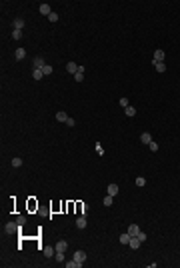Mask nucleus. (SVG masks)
Returning <instances> with one entry per match:
<instances>
[{"label": "nucleus", "instance_id": "nucleus-1", "mask_svg": "<svg viewBox=\"0 0 180 268\" xmlns=\"http://www.w3.org/2000/svg\"><path fill=\"white\" fill-rule=\"evenodd\" d=\"M20 228H22V226H20V224H18V222H8V224H6V226H4V230H6V234H14V232H18Z\"/></svg>", "mask_w": 180, "mask_h": 268}, {"label": "nucleus", "instance_id": "nucleus-2", "mask_svg": "<svg viewBox=\"0 0 180 268\" xmlns=\"http://www.w3.org/2000/svg\"><path fill=\"white\" fill-rule=\"evenodd\" d=\"M74 260L80 262V264H84V262H86V252H84V250H76V252H74Z\"/></svg>", "mask_w": 180, "mask_h": 268}, {"label": "nucleus", "instance_id": "nucleus-3", "mask_svg": "<svg viewBox=\"0 0 180 268\" xmlns=\"http://www.w3.org/2000/svg\"><path fill=\"white\" fill-rule=\"evenodd\" d=\"M140 244H142V240H140L138 236H132V238H130V242H128V246H130L132 250H138V248H140Z\"/></svg>", "mask_w": 180, "mask_h": 268}, {"label": "nucleus", "instance_id": "nucleus-4", "mask_svg": "<svg viewBox=\"0 0 180 268\" xmlns=\"http://www.w3.org/2000/svg\"><path fill=\"white\" fill-rule=\"evenodd\" d=\"M76 226H78V228H80V230H84V228H86V226H88V220H86V216H84V214H82V216H78V218H76Z\"/></svg>", "mask_w": 180, "mask_h": 268}, {"label": "nucleus", "instance_id": "nucleus-5", "mask_svg": "<svg viewBox=\"0 0 180 268\" xmlns=\"http://www.w3.org/2000/svg\"><path fill=\"white\" fill-rule=\"evenodd\" d=\"M42 252H44L46 258H52V256L56 254V246H44V250H42Z\"/></svg>", "mask_w": 180, "mask_h": 268}, {"label": "nucleus", "instance_id": "nucleus-6", "mask_svg": "<svg viewBox=\"0 0 180 268\" xmlns=\"http://www.w3.org/2000/svg\"><path fill=\"white\" fill-rule=\"evenodd\" d=\"M164 56H166L164 50L158 48V50H154V58H152V60H156V62H164Z\"/></svg>", "mask_w": 180, "mask_h": 268}, {"label": "nucleus", "instance_id": "nucleus-7", "mask_svg": "<svg viewBox=\"0 0 180 268\" xmlns=\"http://www.w3.org/2000/svg\"><path fill=\"white\" fill-rule=\"evenodd\" d=\"M66 248H68L66 240H58L56 242V252H66Z\"/></svg>", "mask_w": 180, "mask_h": 268}, {"label": "nucleus", "instance_id": "nucleus-8", "mask_svg": "<svg viewBox=\"0 0 180 268\" xmlns=\"http://www.w3.org/2000/svg\"><path fill=\"white\" fill-rule=\"evenodd\" d=\"M138 232H140V226L138 224H130L128 226V234L130 236H138Z\"/></svg>", "mask_w": 180, "mask_h": 268}, {"label": "nucleus", "instance_id": "nucleus-9", "mask_svg": "<svg viewBox=\"0 0 180 268\" xmlns=\"http://www.w3.org/2000/svg\"><path fill=\"white\" fill-rule=\"evenodd\" d=\"M14 58H16V60H24V58H26V50H24V48H18V50L14 52Z\"/></svg>", "mask_w": 180, "mask_h": 268}, {"label": "nucleus", "instance_id": "nucleus-10", "mask_svg": "<svg viewBox=\"0 0 180 268\" xmlns=\"http://www.w3.org/2000/svg\"><path fill=\"white\" fill-rule=\"evenodd\" d=\"M66 70H68L70 74H76V72H78V64H76V62H68V64H66Z\"/></svg>", "mask_w": 180, "mask_h": 268}, {"label": "nucleus", "instance_id": "nucleus-11", "mask_svg": "<svg viewBox=\"0 0 180 268\" xmlns=\"http://www.w3.org/2000/svg\"><path fill=\"white\" fill-rule=\"evenodd\" d=\"M118 192H120L118 184H108V194H110V196H116Z\"/></svg>", "mask_w": 180, "mask_h": 268}, {"label": "nucleus", "instance_id": "nucleus-12", "mask_svg": "<svg viewBox=\"0 0 180 268\" xmlns=\"http://www.w3.org/2000/svg\"><path fill=\"white\" fill-rule=\"evenodd\" d=\"M44 66H46V62H44V58H42V56L34 58V68H40V70H42Z\"/></svg>", "mask_w": 180, "mask_h": 268}, {"label": "nucleus", "instance_id": "nucleus-13", "mask_svg": "<svg viewBox=\"0 0 180 268\" xmlns=\"http://www.w3.org/2000/svg\"><path fill=\"white\" fill-rule=\"evenodd\" d=\"M152 64H154L156 72H164V70H166V64H164V62H156V60H152Z\"/></svg>", "mask_w": 180, "mask_h": 268}, {"label": "nucleus", "instance_id": "nucleus-14", "mask_svg": "<svg viewBox=\"0 0 180 268\" xmlns=\"http://www.w3.org/2000/svg\"><path fill=\"white\" fill-rule=\"evenodd\" d=\"M64 266H66V268H82V264H80V262H76V260L72 258V260L64 262Z\"/></svg>", "mask_w": 180, "mask_h": 268}, {"label": "nucleus", "instance_id": "nucleus-15", "mask_svg": "<svg viewBox=\"0 0 180 268\" xmlns=\"http://www.w3.org/2000/svg\"><path fill=\"white\" fill-rule=\"evenodd\" d=\"M140 140H142L144 144H150V142H152V134H148V132H142V134H140Z\"/></svg>", "mask_w": 180, "mask_h": 268}, {"label": "nucleus", "instance_id": "nucleus-16", "mask_svg": "<svg viewBox=\"0 0 180 268\" xmlns=\"http://www.w3.org/2000/svg\"><path fill=\"white\" fill-rule=\"evenodd\" d=\"M22 28H24V20L22 18H16L14 20V30H22Z\"/></svg>", "mask_w": 180, "mask_h": 268}, {"label": "nucleus", "instance_id": "nucleus-17", "mask_svg": "<svg viewBox=\"0 0 180 268\" xmlns=\"http://www.w3.org/2000/svg\"><path fill=\"white\" fill-rule=\"evenodd\" d=\"M32 76H34V80H40V78L44 76V72H42L40 68H34V70H32Z\"/></svg>", "mask_w": 180, "mask_h": 268}, {"label": "nucleus", "instance_id": "nucleus-18", "mask_svg": "<svg viewBox=\"0 0 180 268\" xmlns=\"http://www.w3.org/2000/svg\"><path fill=\"white\" fill-rule=\"evenodd\" d=\"M50 12H52V10H50V6H48V4H40V14H46V16H48V14H50Z\"/></svg>", "mask_w": 180, "mask_h": 268}, {"label": "nucleus", "instance_id": "nucleus-19", "mask_svg": "<svg viewBox=\"0 0 180 268\" xmlns=\"http://www.w3.org/2000/svg\"><path fill=\"white\" fill-rule=\"evenodd\" d=\"M56 120H58V122H66V120H68V114H66V112H58V114H56Z\"/></svg>", "mask_w": 180, "mask_h": 268}, {"label": "nucleus", "instance_id": "nucleus-20", "mask_svg": "<svg viewBox=\"0 0 180 268\" xmlns=\"http://www.w3.org/2000/svg\"><path fill=\"white\" fill-rule=\"evenodd\" d=\"M102 202H104V206H112V202H114V196H110V194H106Z\"/></svg>", "mask_w": 180, "mask_h": 268}, {"label": "nucleus", "instance_id": "nucleus-21", "mask_svg": "<svg viewBox=\"0 0 180 268\" xmlns=\"http://www.w3.org/2000/svg\"><path fill=\"white\" fill-rule=\"evenodd\" d=\"M124 112H126V116H132V118L136 116V108H134V106H128V108H124Z\"/></svg>", "mask_w": 180, "mask_h": 268}, {"label": "nucleus", "instance_id": "nucleus-22", "mask_svg": "<svg viewBox=\"0 0 180 268\" xmlns=\"http://www.w3.org/2000/svg\"><path fill=\"white\" fill-rule=\"evenodd\" d=\"M94 150H96V154H98V156H102V154H104V148H102V144H100V142H96Z\"/></svg>", "mask_w": 180, "mask_h": 268}, {"label": "nucleus", "instance_id": "nucleus-23", "mask_svg": "<svg viewBox=\"0 0 180 268\" xmlns=\"http://www.w3.org/2000/svg\"><path fill=\"white\" fill-rule=\"evenodd\" d=\"M130 238H132V236L126 232V234H122V236H120V242H122V244H128V242H130Z\"/></svg>", "mask_w": 180, "mask_h": 268}, {"label": "nucleus", "instance_id": "nucleus-24", "mask_svg": "<svg viewBox=\"0 0 180 268\" xmlns=\"http://www.w3.org/2000/svg\"><path fill=\"white\" fill-rule=\"evenodd\" d=\"M118 104H120L122 108H128V106H130V100H128V98H120V102H118Z\"/></svg>", "mask_w": 180, "mask_h": 268}, {"label": "nucleus", "instance_id": "nucleus-25", "mask_svg": "<svg viewBox=\"0 0 180 268\" xmlns=\"http://www.w3.org/2000/svg\"><path fill=\"white\" fill-rule=\"evenodd\" d=\"M12 166L14 168H20L22 166V158H12Z\"/></svg>", "mask_w": 180, "mask_h": 268}, {"label": "nucleus", "instance_id": "nucleus-26", "mask_svg": "<svg viewBox=\"0 0 180 268\" xmlns=\"http://www.w3.org/2000/svg\"><path fill=\"white\" fill-rule=\"evenodd\" d=\"M48 20H50V22H58V14H56V12H50V14H48Z\"/></svg>", "mask_w": 180, "mask_h": 268}, {"label": "nucleus", "instance_id": "nucleus-27", "mask_svg": "<svg viewBox=\"0 0 180 268\" xmlns=\"http://www.w3.org/2000/svg\"><path fill=\"white\" fill-rule=\"evenodd\" d=\"M12 38H14V40H20V38H22V30H14V32H12Z\"/></svg>", "mask_w": 180, "mask_h": 268}, {"label": "nucleus", "instance_id": "nucleus-28", "mask_svg": "<svg viewBox=\"0 0 180 268\" xmlns=\"http://www.w3.org/2000/svg\"><path fill=\"white\" fill-rule=\"evenodd\" d=\"M74 80H76V82H82V80H84V72H76V74H74Z\"/></svg>", "mask_w": 180, "mask_h": 268}, {"label": "nucleus", "instance_id": "nucleus-29", "mask_svg": "<svg viewBox=\"0 0 180 268\" xmlns=\"http://www.w3.org/2000/svg\"><path fill=\"white\" fill-rule=\"evenodd\" d=\"M148 148H150V152H158V144H156L154 140H152V142L148 144Z\"/></svg>", "mask_w": 180, "mask_h": 268}, {"label": "nucleus", "instance_id": "nucleus-30", "mask_svg": "<svg viewBox=\"0 0 180 268\" xmlns=\"http://www.w3.org/2000/svg\"><path fill=\"white\" fill-rule=\"evenodd\" d=\"M54 258H56V262H64V252H56Z\"/></svg>", "mask_w": 180, "mask_h": 268}, {"label": "nucleus", "instance_id": "nucleus-31", "mask_svg": "<svg viewBox=\"0 0 180 268\" xmlns=\"http://www.w3.org/2000/svg\"><path fill=\"white\" fill-rule=\"evenodd\" d=\"M42 72H44V74H52V66H50V64H46L44 68H42Z\"/></svg>", "mask_w": 180, "mask_h": 268}, {"label": "nucleus", "instance_id": "nucleus-32", "mask_svg": "<svg viewBox=\"0 0 180 268\" xmlns=\"http://www.w3.org/2000/svg\"><path fill=\"white\" fill-rule=\"evenodd\" d=\"M144 184H146V180L142 178V176H138V178H136V186H144Z\"/></svg>", "mask_w": 180, "mask_h": 268}, {"label": "nucleus", "instance_id": "nucleus-33", "mask_svg": "<svg viewBox=\"0 0 180 268\" xmlns=\"http://www.w3.org/2000/svg\"><path fill=\"white\" fill-rule=\"evenodd\" d=\"M80 210H82V214L86 216V212H88V204H86V202H84V204H80Z\"/></svg>", "mask_w": 180, "mask_h": 268}, {"label": "nucleus", "instance_id": "nucleus-34", "mask_svg": "<svg viewBox=\"0 0 180 268\" xmlns=\"http://www.w3.org/2000/svg\"><path fill=\"white\" fill-rule=\"evenodd\" d=\"M16 222H18L20 226H22V224L26 222V216H18V218H16Z\"/></svg>", "mask_w": 180, "mask_h": 268}, {"label": "nucleus", "instance_id": "nucleus-35", "mask_svg": "<svg viewBox=\"0 0 180 268\" xmlns=\"http://www.w3.org/2000/svg\"><path fill=\"white\" fill-rule=\"evenodd\" d=\"M66 124H68V126H74V124H76V120H74V118H68V120H66Z\"/></svg>", "mask_w": 180, "mask_h": 268}, {"label": "nucleus", "instance_id": "nucleus-36", "mask_svg": "<svg viewBox=\"0 0 180 268\" xmlns=\"http://www.w3.org/2000/svg\"><path fill=\"white\" fill-rule=\"evenodd\" d=\"M138 238H140V240H142V242H144V240H146V234H144V232H142V230H140V232H138Z\"/></svg>", "mask_w": 180, "mask_h": 268}]
</instances>
